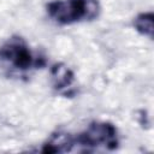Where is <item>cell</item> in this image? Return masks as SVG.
Segmentation results:
<instances>
[{
	"label": "cell",
	"instance_id": "5",
	"mask_svg": "<svg viewBox=\"0 0 154 154\" xmlns=\"http://www.w3.org/2000/svg\"><path fill=\"white\" fill-rule=\"evenodd\" d=\"M134 26L136 30L148 37H153V29H154V16L152 12L141 13L134 20Z\"/></svg>",
	"mask_w": 154,
	"mask_h": 154
},
{
	"label": "cell",
	"instance_id": "6",
	"mask_svg": "<svg viewBox=\"0 0 154 154\" xmlns=\"http://www.w3.org/2000/svg\"><path fill=\"white\" fill-rule=\"evenodd\" d=\"M52 75L54 78V84L58 89L69 87L71 84V82L73 81L72 72L63 65H55L52 70Z\"/></svg>",
	"mask_w": 154,
	"mask_h": 154
},
{
	"label": "cell",
	"instance_id": "4",
	"mask_svg": "<svg viewBox=\"0 0 154 154\" xmlns=\"http://www.w3.org/2000/svg\"><path fill=\"white\" fill-rule=\"evenodd\" d=\"M75 144V138H72L69 134H58L52 136V138L43 146V153H60L69 152L71 147Z\"/></svg>",
	"mask_w": 154,
	"mask_h": 154
},
{
	"label": "cell",
	"instance_id": "1",
	"mask_svg": "<svg viewBox=\"0 0 154 154\" xmlns=\"http://www.w3.org/2000/svg\"><path fill=\"white\" fill-rule=\"evenodd\" d=\"M48 14L60 24L91 19L99 12L96 0H57L47 5Z\"/></svg>",
	"mask_w": 154,
	"mask_h": 154
},
{
	"label": "cell",
	"instance_id": "2",
	"mask_svg": "<svg viewBox=\"0 0 154 154\" xmlns=\"http://www.w3.org/2000/svg\"><path fill=\"white\" fill-rule=\"evenodd\" d=\"M76 142L85 147L114 149L118 144L117 129L109 123H93L75 138Z\"/></svg>",
	"mask_w": 154,
	"mask_h": 154
},
{
	"label": "cell",
	"instance_id": "3",
	"mask_svg": "<svg viewBox=\"0 0 154 154\" xmlns=\"http://www.w3.org/2000/svg\"><path fill=\"white\" fill-rule=\"evenodd\" d=\"M0 58L20 70H26L38 64V61L34 59L28 46L20 38H13L5 43L0 48Z\"/></svg>",
	"mask_w": 154,
	"mask_h": 154
}]
</instances>
